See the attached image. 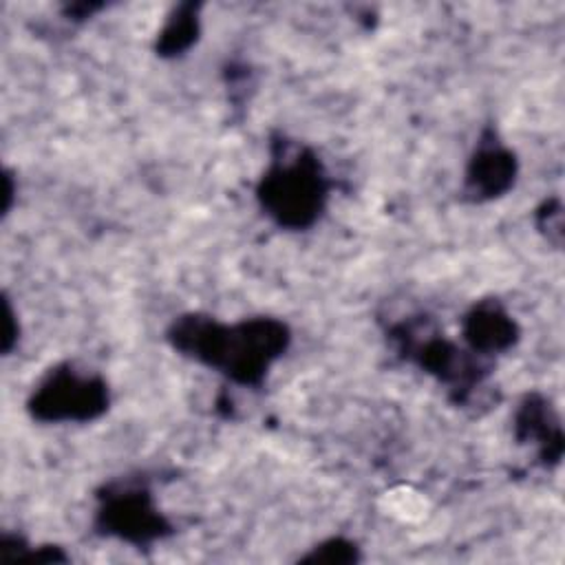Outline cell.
I'll return each instance as SVG.
<instances>
[{"mask_svg": "<svg viewBox=\"0 0 565 565\" xmlns=\"http://www.w3.org/2000/svg\"><path fill=\"white\" fill-rule=\"evenodd\" d=\"M386 342L406 362L446 386L457 406H466L475 391L492 375V360L448 340L428 316H411L386 329Z\"/></svg>", "mask_w": 565, "mask_h": 565, "instance_id": "3", "label": "cell"}, {"mask_svg": "<svg viewBox=\"0 0 565 565\" xmlns=\"http://www.w3.org/2000/svg\"><path fill=\"white\" fill-rule=\"evenodd\" d=\"M360 561H362L360 545L347 536H329V539L320 541L318 545L309 547V552L298 558V563H307V565H318V563L353 565Z\"/></svg>", "mask_w": 565, "mask_h": 565, "instance_id": "10", "label": "cell"}, {"mask_svg": "<svg viewBox=\"0 0 565 565\" xmlns=\"http://www.w3.org/2000/svg\"><path fill=\"white\" fill-rule=\"evenodd\" d=\"M166 342L236 386L260 388L274 362L289 349L291 329L274 316H249L227 324L210 313L188 311L168 324Z\"/></svg>", "mask_w": 565, "mask_h": 565, "instance_id": "1", "label": "cell"}, {"mask_svg": "<svg viewBox=\"0 0 565 565\" xmlns=\"http://www.w3.org/2000/svg\"><path fill=\"white\" fill-rule=\"evenodd\" d=\"M519 177V159L494 126H486L463 170L461 201L490 203L505 196Z\"/></svg>", "mask_w": 565, "mask_h": 565, "instance_id": "6", "label": "cell"}, {"mask_svg": "<svg viewBox=\"0 0 565 565\" xmlns=\"http://www.w3.org/2000/svg\"><path fill=\"white\" fill-rule=\"evenodd\" d=\"M461 338L466 349L492 360L508 353L521 340V327L499 298L475 300L461 318Z\"/></svg>", "mask_w": 565, "mask_h": 565, "instance_id": "7", "label": "cell"}, {"mask_svg": "<svg viewBox=\"0 0 565 565\" xmlns=\"http://www.w3.org/2000/svg\"><path fill=\"white\" fill-rule=\"evenodd\" d=\"M99 9H104V4H86V2H82V4H68V7H64V18L71 20V22H84V20H88L93 13H97Z\"/></svg>", "mask_w": 565, "mask_h": 565, "instance_id": "13", "label": "cell"}, {"mask_svg": "<svg viewBox=\"0 0 565 565\" xmlns=\"http://www.w3.org/2000/svg\"><path fill=\"white\" fill-rule=\"evenodd\" d=\"M93 530L97 536L117 539L137 550H148L174 534V525L154 503L148 479L117 477L95 490Z\"/></svg>", "mask_w": 565, "mask_h": 565, "instance_id": "4", "label": "cell"}, {"mask_svg": "<svg viewBox=\"0 0 565 565\" xmlns=\"http://www.w3.org/2000/svg\"><path fill=\"white\" fill-rule=\"evenodd\" d=\"M534 225L550 245H563V205L558 196H547L541 201V205L534 210Z\"/></svg>", "mask_w": 565, "mask_h": 565, "instance_id": "11", "label": "cell"}, {"mask_svg": "<svg viewBox=\"0 0 565 565\" xmlns=\"http://www.w3.org/2000/svg\"><path fill=\"white\" fill-rule=\"evenodd\" d=\"M201 2H181L172 7L154 40V53L163 60L185 55L201 35Z\"/></svg>", "mask_w": 565, "mask_h": 565, "instance_id": "9", "label": "cell"}, {"mask_svg": "<svg viewBox=\"0 0 565 565\" xmlns=\"http://www.w3.org/2000/svg\"><path fill=\"white\" fill-rule=\"evenodd\" d=\"M11 181H13L11 172H7V174H4V214H9V210H11V199H13V185H11Z\"/></svg>", "mask_w": 565, "mask_h": 565, "instance_id": "14", "label": "cell"}, {"mask_svg": "<svg viewBox=\"0 0 565 565\" xmlns=\"http://www.w3.org/2000/svg\"><path fill=\"white\" fill-rule=\"evenodd\" d=\"M108 406V382L71 360L51 366L26 399L29 417L40 424H88L106 415Z\"/></svg>", "mask_w": 565, "mask_h": 565, "instance_id": "5", "label": "cell"}, {"mask_svg": "<svg viewBox=\"0 0 565 565\" xmlns=\"http://www.w3.org/2000/svg\"><path fill=\"white\" fill-rule=\"evenodd\" d=\"M512 430L519 444L536 446V459L543 468L561 463L565 448L561 417L543 393L530 391L519 399L512 417Z\"/></svg>", "mask_w": 565, "mask_h": 565, "instance_id": "8", "label": "cell"}, {"mask_svg": "<svg viewBox=\"0 0 565 565\" xmlns=\"http://www.w3.org/2000/svg\"><path fill=\"white\" fill-rule=\"evenodd\" d=\"M20 340V324H18V316L11 307V300L4 296V338H2V353L9 355Z\"/></svg>", "mask_w": 565, "mask_h": 565, "instance_id": "12", "label": "cell"}, {"mask_svg": "<svg viewBox=\"0 0 565 565\" xmlns=\"http://www.w3.org/2000/svg\"><path fill=\"white\" fill-rule=\"evenodd\" d=\"M333 179L318 152L289 139L285 132L269 137V163L256 181L258 210L280 230H311L324 214Z\"/></svg>", "mask_w": 565, "mask_h": 565, "instance_id": "2", "label": "cell"}]
</instances>
